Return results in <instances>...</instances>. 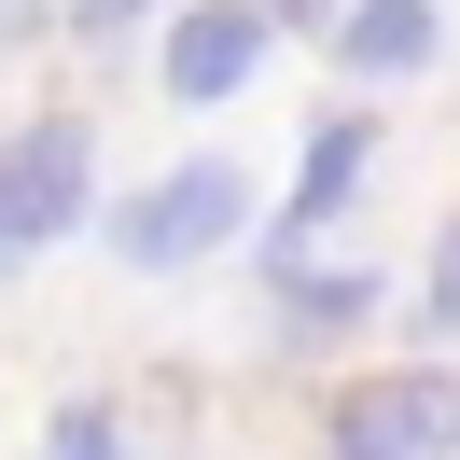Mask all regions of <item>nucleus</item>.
<instances>
[{"instance_id":"f257e3e1","label":"nucleus","mask_w":460,"mask_h":460,"mask_svg":"<svg viewBox=\"0 0 460 460\" xmlns=\"http://www.w3.org/2000/svg\"><path fill=\"white\" fill-rule=\"evenodd\" d=\"M237 237H252V168L237 154H181V168H154L112 209V265L126 279H181V265L237 252Z\"/></svg>"},{"instance_id":"f03ea898","label":"nucleus","mask_w":460,"mask_h":460,"mask_svg":"<svg viewBox=\"0 0 460 460\" xmlns=\"http://www.w3.org/2000/svg\"><path fill=\"white\" fill-rule=\"evenodd\" d=\"M70 224H98V140L70 112H42V126L0 140V279H14L29 252H57Z\"/></svg>"},{"instance_id":"7ed1b4c3","label":"nucleus","mask_w":460,"mask_h":460,"mask_svg":"<svg viewBox=\"0 0 460 460\" xmlns=\"http://www.w3.org/2000/svg\"><path fill=\"white\" fill-rule=\"evenodd\" d=\"M321 460H460V376H432V363L363 376L321 419Z\"/></svg>"},{"instance_id":"20e7f679","label":"nucleus","mask_w":460,"mask_h":460,"mask_svg":"<svg viewBox=\"0 0 460 460\" xmlns=\"http://www.w3.org/2000/svg\"><path fill=\"white\" fill-rule=\"evenodd\" d=\"M265 42H279V29H265L252 0H181V29H168V57H154V70H168L181 112H224V98L265 70Z\"/></svg>"},{"instance_id":"39448f33","label":"nucleus","mask_w":460,"mask_h":460,"mask_svg":"<svg viewBox=\"0 0 460 460\" xmlns=\"http://www.w3.org/2000/svg\"><path fill=\"white\" fill-rule=\"evenodd\" d=\"M363 168H376V126L363 112H335V126H307V168H293V209L265 224V265H307V237L335 224L349 196H363Z\"/></svg>"},{"instance_id":"423d86ee","label":"nucleus","mask_w":460,"mask_h":460,"mask_svg":"<svg viewBox=\"0 0 460 460\" xmlns=\"http://www.w3.org/2000/svg\"><path fill=\"white\" fill-rule=\"evenodd\" d=\"M432 42H447L432 0H349L335 14V70L349 84H404V70H432Z\"/></svg>"},{"instance_id":"0eeeda50","label":"nucleus","mask_w":460,"mask_h":460,"mask_svg":"<svg viewBox=\"0 0 460 460\" xmlns=\"http://www.w3.org/2000/svg\"><path fill=\"white\" fill-rule=\"evenodd\" d=\"M279 307L321 335V321H363V307H376V279H363V265H349V279H335V265H279Z\"/></svg>"},{"instance_id":"6e6552de","label":"nucleus","mask_w":460,"mask_h":460,"mask_svg":"<svg viewBox=\"0 0 460 460\" xmlns=\"http://www.w3.org/2000/svg\"><path fill=\"white\" fill-rule=\"evenodd\" d=\"M42 460H126V419H112V404H57V419H42Z\"/></svg>"},{"instance_id":"1a4fd4ad","label":"nucleus","mask_w":460,"mask_h":460,"mask_svg":"<svg viewBox=\"0 0 460 460\" xmlns=\"http://www.w3.org/2000/svg\"><path fill=\"white\" fill-rule=\"evenodd\" d=\"M419 307H432V321H447V335H460V224L432 237V293H419Z\"/></svg>"},{"instance_id":"9d476101","label":"nucleus","mask_w":460,"mask_h":460,"mask_svg":"<svg viewBox=\"0 0 460 460\" xmlns=\"http://www.w3.org/2000/svg\"><path fill=\"white\" fill-rule=\"evenodd\" d=\"M70 29H84V42H112V29H140V0H70Z\"/></svg>"},{"instance_id":"9b49d317","label":"nucleus","mask_w":460,"mask_h":460,"mask_svg":"<svg viewBox=\"0 0 460 460\" xmlns=\"http://www.w3.org/2000/svg\"><path fill=\"white\" fill-rule=\"evenodd\" d=\"M29 29H42V0H0V42H29Z\"/></svg>"}]
</instances>
